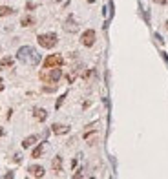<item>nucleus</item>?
Instances as JSON below:
<instances>
[{"instance_id":"obj_10","label":"nucleus","mask_w":168,"mask_h":179,"mask_svg":"<svg viewBox=\"0 0 168 179\" xmlns=\"http://www.w3.org/2000/svg\"><path fill=\"white\" fill-rule=\"evenodd\" d=\"M33 24H35V19H33L31 15H26V17L20 19V26H24V28H29V26H33Z\"/></svg>"},{"instance_id":"obj_19","label":"nucleus","mask_w":168,"mask_h":179,"mask_svg":"<svg viewBox=\"0 0 168 179\" xmlns=\"http://www.w3.org/2000/svg\"><path fill=\"white\" fill-rule=\"evenodd\" d=\"M2 135H4V128H0V137H2Z\"/></svg>"},{"instance_id":"obj_7","label":"nucleus","mask_w":168,"mask_h":179,"mask_svg":"<svg viewBox=\"0 0 168 179\" xmlns=\"http://www.w3.org/2000/svg\"><path fill=\"white\" fill-rule=\"evenodd\" d=\"M27 172H29L31 177H44V168L39 166V164H31V166L27 168Z\"/></svg>"},{"instance_id":"obj_8","label":"nucleus","mask_w":168,"mask_h":179,"mask_svg":"<svg viewBox=\"0 0 168 179\" xmlns=\"http://www.w3.org/2000/svg\"><path fill=\"white\" fill-rule=\"evenodd\" d=\"M33 115H35V119L40 121V122L48 119V112H46L44 108H35V110H33Z\"/></svg>"},{"instance_id":"obj_21","label":"nucleus","mask_w":168,"mask_h":179,"mask_svg":"<svg viewBox=\"0 0 168 179\" xmlns=\"http://www.w3.org/2000/svg\"><path fill=\"white\" fill-rule=\"evenodd\" d=\"M53 2H59V0H53Z\"/></svg>"},{"instance_id":"obj_2","label":"nucleus","mask_w":168,"mask_h":179,"mask_svg":"<svg viewBox=\"0 0 168 179\" xmlns=\"http://www.w3.org/2000/svg\"><path fill=\"white\" fill-rule=\"evenodd\" d=\"M61 77H62V70H61V66H55V68H46L44 71H40V79L44 80V82H49V84L59 82Z\"/></svg>"},{"instance_id":"obj_17","label":"nucleus","mask_w":168,"mask_h":179,"mask_svg":"<svg viewBox=\"0 0 168 179\" xmlns=\"http://www.w3.org/2000/svg\"><path fill=\"white\" fill-rule=\"evenodd\" d=\"M2 90H4V80L0 79V92H2Z\"/></svg>"},{"instance_id":"obj_9","label":"nucleus","mask_w":168,"mask_h":179,"mask_svg":"<svg viewBox=\"0 0 168 179\" xmlns=\"http://www.w3.org/2000/svg\"><path fill=\"white\" fill-rule=\"evenodd\" d=\"M51 130H53V134H57V135H62V134H68V132H69V128L64 126V124H53Z\"/></svg>"},{"instance_id":"obj_5","label":"nucleus","mask_w":168,"mask_h":179,"mask_svg":"<svg viewBox=\"0 0 168 179\" xmlns=\"http://www.w3.org/2000/svg\"><path fill=\"white\" fill-rule=\"evenodd\" d=\"M81 42H82V46H86V48H91V46L95 44V31H93V29H86L82 35H81Z\"/></svg>"},{"instance_id":"obj_15","label":"nucleus","mask_w":168,"mask_h":179,"mask_svg":"<svg viewBox=\"0 0 168 179\" xmlns=\"http://www.w3.org/2000/svg\"><path fill=\"white\" fill-rule=\"evenodd\" d=\"M42 152H44V143H40V144H39V146H37V148L33 150L31 157H35V159H37V157H40V156H42Z\"/></svg>"},{"instance_id":"obj_16","label":"nucleus","mask_w":168,"mask_h":179,"mask_svg":"<svg viewBox=\"0 0 168 179\" xmlns=\"http://www.w3.org/2000/svg\"><path fill=\"white\" fill-rule=\"evenodd\" d=\"M64 99H66V93H64L62 97H61V99L57 100V104H55V108H57V110H59V108H61V106H62V102H64Z\"/></svg>"},{"instance_id":"obj_20","label":"nucleus","mask_w":168,"mask_h":179,"mask_svg":"<svg viewBox=\"0 0 168 179\" xmlns=\"http://www.w3.org/2000/svg\"><path fill=\"white\" fill-rule=\"evenodd\" d=\"M166 29H168V22H166Z\"/></svg>"},{"instance_id":"obj_11","label":"nucleus","mask_w":168,"mask_h":179,"mask_svg":"<svg viewBox=\"0 0 168 179\" xmlns=\"http://www.w3.org/2000/svg\"><path fill=\"white\" fill-rule=\"evenodd\" d=\"M35 143H37V135H29V137H26V139L22 141V148H29Z\"/></svg>"},{"instance_id":"obj_13","label":"nucleus","mask_w":168,"mask_h":179,"mask_svg":"<svg viewBox=\"0 0 168 179\" xmlns=\"http://www.w3.org/2000/svg\"><path fill=\"white\" fill-rule=\"evenodd\" d=\"M13 13H15V9L9 7V6H2V7H0V17H9V15H13Z\"/></svg>"},{"instance_id":"obj_12","label":"nucleus","mask_w":168,"mask_h":179,"mask_svg":"<svg viewBox=\"0 0 168 179\" xmlns=\"http://www.w3.org/2000/svg\"><path fill=\"white\" fill-rule=\"evenodd\" d=\"M13 62H15V60L11 59V57H6V59H2V60H0V70L11 68V66H13Z\"/></svg>"},{"instance_id":"obj_6","label":"nucleus","mask_w":168,"mask_h":179,"mask_svg":"<svg viewBox=\"0 0 168 179\" xmlns=\"http://www.w3.org/2000/svg\"><path fill=\"white\" fill-rule=\"evenodd\" d=\"M64 29L68 31V33H75L77 29H79V26H77V22H75V19L69 15L68 19H66V22H64Z\"/></svg>"},{"instance_id":"obj_3","label":"nucleus","mask_w":168,"mask_h":179,"mask_svg":"<svg viewBox=\"0 0 168 179\" xmlns=\"http://www.w3.org/2000/svg\"><path fill=\"white\" fill-rule=\"evenodd\" d=\"M39 44L46 49H51L57 46V35L55 33H44V35H39Z\"/></svg>"},{"instance_id":"obj_1","label":"nucleus","mask_w":168,"mask_h":179,"mask_svg":"<svg viewBox=\"0 0 168 179\" xmlns=\"http://www.w3.org/2000/svg\"><path fill=\"white\" fill-rule=\"evenodd\" d=\"M17 59L24 62V64H29V66H37L40 62V55L31 48V46H22L20 49L17 51Z\"/></svg>"},{"instance_id":"obj_14","label":"nucleus","mask_w":168,"mask_h":179,"mask_svg":"<svg viewBox=\"0 0 168 179\" xmlns=\"http://www.w3.org/2000/svg\"><path fill=\"white\" fill-rule=\"evenodd\" d=\"M51 166H53L55 172H61V170H62V159H61V157H55L53 163H51Z\"/></svg>"},{"instance_id":"obj_18","label":"nucleus","mask_w":168,"mask_h":179,"mask_svg":"<svg viewBox=\"0 0 168 179\" xmlns=\"http://www.w3.org/2000/svg\"><path fill=\"white\" fill-rule=\"evenodd\" d=\"M157 4H166V0H155Z\"/></svg>"},{"instance_id":"obj_4","label":"nucleus","mask_w":168,"mask_h":179,"mask_svg":"<svg viewBox=\"0 0 168 179\" xmlns=\"http://www.w3.org/2000/svg\"><path fill=\"white\" fill-rule=\"evenodd\" d=\"M62 55H59V53H55V55H48L46 59H44V68H55V66H62Z\"/></svg>"}]
</instances>
